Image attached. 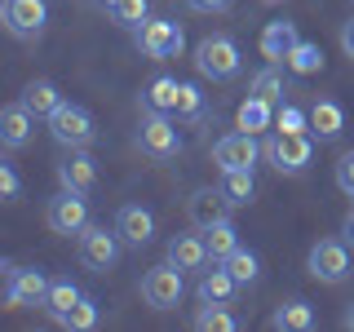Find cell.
Returning <instances> with one entry per match:
<instances>
[{"mask_svg": "<svg viewBox=\"0 0 354 332\" xmlns=\"http://www.w3.org/2000/svg\"><path fill=\"white\" fill-rule=\"evenodd\" d=\"M195 71L204 75V80H213V84H230V80H239V71H243V58H239V44L230 40V36H204L195 44Z\"/></svg>", "mask_w": 354, "mask_h": 332, "instance_id": "6da1fadb", "label": "cell"}, {"mask_svg": "<svg viewBox=\"0 0 354 332\" xmlns=\"http://www.w3.org/2000/svg\"><path fill=\"white\" fill-rule=\"evenodd\" d=\"M261 151H266V160H270L274 173L297 177L315 164V133H274Z\"/></svg>", "mask_w": 354, "mask_h": 332, "instance_id": "7a4b0ae2", "label": "cell"}, {"mask_svg": "<svg viewBox=\"0 0 354 332\" xmlns=\"http://www.w3.org/2000/svg\"><path fill=\"white\" fill-rule=\"evenodd\" d=\"M49 133H53V142L66 151H88L97 142V124H93V116H88L84 107H75V102H62L58 111L49 116Z\"/></svg>", "mask_w": 354, "mask_h": 332, "instance_id": "3957f363", "label": "cell"}, {"mask_svg": "<svg viewBox=\"0 0 354 332\" xmlns=\"http://www.w3.org/2000/svg\"><path fill=\"white\" fill-rule=\"evenodd\" d=\"M138 147L151 160H177L182 155V133H177V120L164 116V111H147L138 124Z\"/></svg>", "mask_w": 354, "mask_h": 332, "instance_id": "277c9868", "label": "cell"}, {"mask_svg": "<svg viewBox=\"0 0 354 332\" xmlns=\"http://www.w3.org/2000/svg\"><path fill=\"white\" fill-rule=\"evenodd\" d=\"M44 221H49L53 235H84L88 230V199L84 191H62L44 204Z\"/></svg>", "mask_w": 354, "mask_h": 332, "instance_id": "5b68a950", "label": "cell"}, {"mask_svg": "<svg viewBox=\"0 0 354 332\" xmlns=\"http://www.w3.org/2000/svg\"><path fill=\"white\" fill-rule=\"evenodd\" d=\"M133 36H138V49L147 53V58H155V62L182 58V49H186V31L177 27V22H169V18H147Z\"/></svg>", "mask_w": 354, "mask_h": 332, "instance_id": "8992f818", "label": "cell"}, {"mask_svg": "<svg viewBox=\"0 0 354 332\" xmlns=\"http://www.w3.org/2000/svg\"><path fill=\"white\" fill-rule=\"evenodd\" d=\"M0 18L14 40H40L44 22H49V5L44 0H0Z\"/></svg>", "mask_w": 354, "mask_h": 332, "instance_id": "52a82bcc", "label": "cell"}, {"mask_svg": "<svg viewBox=\"0 0 354 332\" xmlns=\"http://www.w3.org/2000/svg\"><path fill=\"white\" fill-rule=\"evenodd\" d=\"M49 275L36 266H5V302L9 306H44L49 302Z\"/></svg>", "mask_w": 354, "mask_h": 332, "instance_id": "ba28073f", "label": "cell"}, {"mask_svg": "<svg viewBox=\"0 0 354 332\" xmlns=\"http://www.w3.org/2000/svg\"><path fill=\"white\" fill-rule=\"evenodd\" d=\"M120 230H106V226H88L84 235H80V261H84V270H93V275H106V270H115V261H120Z\"/></svg>", "mask_w": 354, "mask_h": 332, "instance_id": "9c48e42d", "label": "cell"}, {"mask_svg": "<svg viewBox=\"0 0 354 332\" xmlns=\"http://www.w3.org/2000/svg\"><path fill=\"white\" fill-rule=\"evenodd\" d=\"M310 275H315L319 284H346L350 275V243L346 239H319L315 248H310Z\"/></svg>", "mask_w": 354, "mask_h": 332, "instance_id": "30bf717a", "label": "cell"}, {"mask_svg": "<svg viewBox=\"0 0 354 332\" xmlns=\"http://www.w3.org/2000/svg\"><path fill=\"white\" fill-rule=\"evenodd\" d=\"M182 270H177L173 261L164 266H151L147 275H142V302H147L151 310H173L177 302H182Z\"/></svg>", "mask_w": 354, "mask_h": 332, "instance_id": "8fae6325", "label": "cell"}, {"mask_svg": "<svg viewBox=\"0 0 354 332\" xmlns=\"http://www.w3.org/2000/svg\"><path fill=\"white\" fill-rule=\"evenodd\" d=\"M261 155L266 151L257 147V133H248V129L226 133V138H217V147H213V160H217L221 173H226V169H252Z\"/></svg>", "mask_w": 354, "mask_h": 332, "instance_id": "7c38bea8", "label": "cell"}, {"mask_svg": "<svg viewBox=\"0 0 354 332\" xmlns=\"http://www.w3.org/2000/svg\"><path fill=\"white\" fill-rule=\"evenodd\" d=\"M115 230H120V239H124L129 248H147L155 239V213L142 208V204H124L115 213Z\"/></svg>", "mask_w": 354, "mask_h": 332, "instance_id": "4fadbf2b", "label": "cell"}, {"mask_svg": "<svg viewBox=\"0 0 354 332\" xmlns=\"http://www.w3.org/2000/svg\"><path fill=\"white\" fill-rule=\"evenodd\" d=\"M31 129H36V116H31L27 102H9L0 111V142H5V151H22L31 142Z\"/></svg>", "mask_w": 354, "mask_h": 332, "instance_id": "5bb4252c", "label": "cell"}, {"mask_svg": "<svg viewBox=\"0 0 354 332\" xmlns=\"http://www.w3.org/2000/svg\"><path fill=\"white\" fill-rule=\"evenodd\" d=\"M297 40H301V36H297V22H288V18L266 22V31H261V58L266 62H288V53H292Z\"/></svg>", "mask_w": 354, "mask_h": 332, "instance_id": "9a60e30c", "label": "cell"}, {"mask_svg": "<svg viewBox=\"0 0 354 332\" xmlns=\"http://www.w3.org/2000/svg\"><path fill=\"white\" fill-rule=\"evenodd\" d=\"M164 261H173L177 270H204L208 266V243L199 235H173L169 239V252H164Z\"/></svg>", "mask_w": 354, "mask_h": 332, "instance_id": "2e32d148", "label": "cell"}, {"mask_svg": "<svg viewBox=\"0 0 354 332\" xmlns=\"http://www.w3.org/2000/svg\"><path fill=\"white\" fill-rule=\"evenodd\" d=\"M310 133H315L319 142H337L341 133H346V111H341V102L319 98V102L310 107Z\"/></svg>", "mask_w": 354, "mask_h": 332, "instance_id": "e0dca14e", "label": "cell"}, {"mask_svg": "<svg viewBox=\"0 0 354 332\" xmlns=\"http://www.w3.org/2000/svg\"><path fill=\"white\" fill-rule=\"evenodd\" d=\"M226 195H221V186H199V191L191 195V204H186V213H191V221L199 230L204 226H213V221H221L226 217Z\"/></svg>", "mask_w": 354, "mask_h": 332, "instance_id": "ac0fdd59", "label": "cell"}, {"mask_svg": "<svg viewBox=\"0 0 354 332\" xmlns=\"http://www.w3.org/2000/svg\"><path fill=\"white\" fill-rule=\"evenodd\" d=\"M58 182L66 186V191H93L97 186V169H93V160H88L84 151H71L66 160L58 164Z\"/></svg>", "mask_w": 354, "mask_h": 332, "instance_id": "d6986e66", "label": "cell"}, {"mask_svg": "<svg viewBox=\"0 0 354 332\" xmlns=\"http://www.w3.org/2000/svg\"><path fill=\"white\" fill-rule=\"evenodd\" d=\"M319 319H315V306L306 302V297H288V302L274 310V319H270V328H279V332H310Z\"/></svg>", "mask_w": 354, "mask_h": 332, "instance_id": "ffe728a7", "label": "cell"}, {"mask_svg": "<svg viewBox=\"0 0 354 332\" xmlns=\"http://www.w3.org/2000/svg\"><path fill=\"white\" fill-rule=\"evenodd\" d=\"M235 288H239V279L226 270V266H217V270H204V279H199V302H204V306H230Z\"/></svg>", "mask_w": 354, "mask_h": 332, "instance_id": "44dd1931", "label": "cell"}, {"mask_svg": "<svg viewBox=\"0 0 354 332\" xmlns=\"http://www.w3.org/2000/svg\"><path fill=\"white\" fill-rule=\"evenodd\" d=\"M204 243H208V261L221 266V261L230 257V252L239 248V230H235V221L221 217V221H213V226H204Z\"/></svg>", "mask_w": 354, "mask_h": 332, "instance_id": "7402d4cb", "label": "cell"}, {"mask_svg": "<svg viewBox=\"0 0 354 332\" xmlns=\"http://www.w3.org/2000/svg\"><path fill=\"white\" fill-rule=\"evenodd\" d=\"M22 102L31 107V116H36V120H49L66 98L58 93V84H53V80H31L27 89H22Z\"/></svg>", "mask_w": 354, "mask_h": 332, "instance_id": "603a6c76", "label": "cell"}, {"mask_svg": "<svg viewBox=\"0 0 354 332\" xmlns=\"http://www.w3.org/2000/svg\"><path fill=\"white\" fill-rule=\"evenodd\" d=\"M221 195H226L230 208H248L257 199V182H252V169H226L221 173Z\"/></svg>", "mask_w": 354, "mask_h": 332, "instance_id": "cb8c5ba5", "label": "cell"}, {"mask_svg": "<svg viewBox=\"0 0 354 332\" xmlns=\"http://www.w3.org/2000/svg\"><path fill=\"white\" fill-rule=\"evenodd\" d=\"M177 93H182V80H173V75H155V80L147 84V93H142V107L173 116V111H177Z\"/></svg>", "mask_w": 354, "mask_h": 332, "instance_id": "d4e9b609", "label": "cell"}, {"mask_svg": "<svg viewBox=\"0 0 354 332\" xmlns=\"http://www.w3.org/2000/svg\"><path fill=\"white\" fill-rule=\"evenodd\" d=\"M239 129H248V133H266L274 124V102H266V98H257V93H248L239 102Z\"/></svg>", "mask_w": 354, "mask_h": 332, "instance_id": "484cf974", "label": "cell"}, {"mask_svg": "<svg viewBox=\"0 0 354 332\" xmlns=\"http://www.w3.org/2000/svg\"><path fill=\"white\" fill-rule=\"evenodd\" d=\"M182 124H199V120H208V102L204 93H199V84L182 80V93H177V111H173Z\"/></svg>", "mask_w": 354, "mask_h": 332, "instance_id": "4316f807", "label": "cell"}, {"mask_svg": "<svg viewBox=\"0 0 354 332\" xmlns=\"http://www.w3.org/2000/svg\"><path fill=\"white\" fill-rule=\"evenodd\" d=\"M288 71L319 75V71H324V49H319V44H310V40H297L292 53H288Z\"/></svg>", "mask_w": 354, "mask_h": 332, "instance_id": "83f0119b", "label": "cell"}, {"mask_svg": "<svg viewBox=\"0 0 354 332\" xmlns=\"http://www.w3.org/2000/svg\"><path fill=\"white\" fill-rule=\"evenodd\" d=\"M248 93H257V98H266V102H274V98L283 93V71H279V62H266L261 71L248 80Z\"/></svg>", "mask_w": 354, "mask_h": 332, "instance_id": "f1b7e54d", "label": "cell"}, {"mask_svg": "<svg viewBox=\"0 0 354 332\" xmlns=\"http://www.w3.org/2000/svg\"><path fill=\"white\" fill-rule=\"evenodd\" d=\"M106 18L115 22V27H129V31H138L142 22H147V0H115V5L106 9Z\"/></svg>", "mask_w": 354, "mask_h": 332, "instance_id": "f546056e", "label": "cell"}, {"mask_svg": "<svg viewBox=\"0 0 354 332\" xmlns=\"http://www.w3.org/2000/svg\"><path fill=\"white\" fill-rule=\"evenodd\" d=\"M58 324L62 328H71V332H88V328H97V302L93 297H80L66 315H58Z\"/></svg>", "mask_w": 354, "mask_h": 332, "instance_id": "4dcf8cb0", "label": "cell"}, {"mask_svg": "<svg viewBox=\"0 0 354 332\" xmlns=\"http://www.w3.org/2000/svg\"><path fill=\"white\" fill-rule=\"evenodd\" d=\"M221 266H226V270L239 279V288H243V284H257V275H261L257 252H248V248H235V252H230V257L221 261Z\"/></svg>", "mask_w": 354, "mask_h": 332, "instance_id": "1f68e13d", "label": "cell"}, {"mask_svg": "<svg viewBox=\"0 0 354 332\" xmlns=\"http://www.w3.org/2000/svg\"><path fill=\"white\" fill-rule=\"evenodd\" d=\"M80 297H84V293H80V288H75L71 279H53V284H49V302H44V310L58 319V315H66V310L80 302Z\"/></svg>", "mask_w": 354, "mask_h": 332, "instance_id": "d6a6232c", "label": "cell"}, {"mask_svg": "<svg viewBox=\"0 0 354 332\" xmlns=\"http://www.w3.org/2000/svg\"><path fill=\"white\" fill-rule=\"evenodd\" d=\"M274 133H310V111L297 102H279L274 107Z\"/></svg>", "mask_w": 354, "mask_h": 332, "instance_id": "836d02e7", "label": "cell"}, {"mask_svg": "<svg viewBox=\"0 0 354 332\" xmlns=\"http://www.w3.org/2000/svg\"><path fill=\"white\" fill-rule=\"evenodd\" d=\"M195 328L199 332H239V319L230 315V310H221V306H204L195 315Z\"/></svg>", "mask_w": 354, "mask_h": 332, "instance_id": "e575fe53", "label": "cell"}, {"mask_svg": "<svg viewBox=\"0 0 354 332\" xmlns=\"http://www.w3.org/2000/svg\"><path fill=\"white\" fill-rule=\"evenodd\" d=\"M337 186L354 199V151H346V155L337 160Z\"/></svg>", "mask_w": 354, "mask_h": 332, "instance_id": "d590c367", "label": "cell"}, {"mask_svg": "<svg viewBox=\"0 0 354 332\" xmlns=\"http://www.w3.org/2000/svg\"><path fill=\"white\" fill-rule=\"evenodd\" d=\"M18 191H22V186H18V173H14V164H0V195H5L9 199V204H14V199H18Z\"/></svg>", "mask_w": 354, "mask_h": 332, "instance_id": "8d00e7d4", "label": "cell"}, {"mask_svg": "<svg viewBox=\"0 0 354 332\" xmlns=\"http://www.w3.org/2000/svg\"><path fill=\"white\" fill-rule=\"evenodd\" d=\"M186 5H191L195 14H226L230 0H186Z\"/></svg>", "mask_w": 354, "mask_h": 332, "instance_id": "74e56055", "label": "cell"}, {"mask_svg": "<svg viewBox=\"0 0 354 332\" xmlns=\"http://www.w3.org/2000/svg\"><path fill=\"white\" fill-rule=\"evenodd\" d=\"M341 49H346V58H354V18L341 27Z\"/></svg>", "mask_w": 354, "mask_h": 332, "instance_id": "f35d334b", "label": "cell"}, {"mask_svg": "<svg viewBox=\"0 0 354 332\" xmlns=\"http://www.w3.org/2000/svg\"><path fill=\"white\" fill-rule=\"evenodd\" d=\"M341 239H346L350 248H354V208H350V213H346V221H341Z\"/></svg>", "mask_w": 354, "mask_h": 332, "instance_id": "ab89813d", "label": "cell"}, {"mask_svg": "<svg viewBox=\"0 0 354 332\" xmlns=\"http://www.w3.org/2000/svg\"><path fill=\"white\" fill-rule=\"evenodd\" d=\"M341 324H346V328L354 332V302H350V310H346V319H341Z\"/></svg>", "mask_w": 354, "mask_h": 332, "instance_id": "60d3db41", "label": "cell"}, {"mask_svg": "<svg viewBox=\"0 0 354 332\" xmlns=\"http://www.w3.org/2000/svg\"><path fill=\"white\" fill-rule=\"evenodd\" d=\"M97 5H102V9H111V5H115V0H97Z\"/></svg>", "mask_w": 354, "mask_h": 332, "instance_id": "b9f144b4", "label": "cell"}, {"mask_svg": "<svg viewBox=\"0 0 354 332\" xmlns=\"http://www.w3.org/2000/svg\"><path fill=\"white\" fill-rule=\"evenodd\" d=\"M261 5H283V0H261Z\"/></svg>", "mask_w": 354, "mask_h": 332, "instance_id": "7bdbcfd3", "label": "cell"}, {"mask_svg": "<svg viewBox=\"0 0 354 332\" xmlns=\"http://www.w3.org/2000/svg\"><path fill=\"white\" fill-rule=\"evenodd\" d=\"M350 5H354V0H350Z\"/></svg>", "mask_w": 354, "mask_h": 332, "instance_id": "ee69618b", "label": "cell"}]
</instances>
